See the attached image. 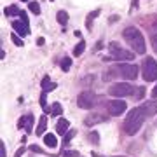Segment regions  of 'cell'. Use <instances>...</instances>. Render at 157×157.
Returning a JSON list of instances; mask_svg holds the SVG:
<instances>
[{"label": "cell", "mask_w": 157, "mask_h": 157, "mask_svg": "<svg viewBox=\"0 0 157 157\" xmlns=\"http://www.w3.org/2000/svg\"><path fill=\"white\" fill-rule=\"evenodd\" d=\"M145 112L141 110V107H136L133 108L131 112L128 113V117L124 121V131L128 133V135H136L140 128L143 126V121H145Z\"/></svg>", "instance_id": "cell-1"}, {"label": "cell", "mask_w": 157, "mask_h": 157, "mask_svg": "<svg viewBox=\"0 0 157 157\" xmlns=\"http://www.w3.org/2000/svg\"><path fill=\"white\" fill-rule=\"evenodd\" d=\"M122 37H124V40L131 45V49L135 51L136 54H143V52H145V39H143V35L140 33L138 28H135V26L126 28Z\"/></svg>", "instance_id": "cell-2"}, {"label": "cell", "mask_w": 157, "mask_h": 157, "mask_svg": "<svg viewBox=\"0 0 157 157\" xmlns=\"http://www.w3.org/2000/svg\"><path fill=\"white\" fill-rule=\"evenodd\" d=\"M141 73H143V78L147 82H154L157 80V61L154 58L147 56L141 63Z\"/></svg>", "instance_id": "cell-3"}, {"label": "cell", "mask_w": 157, "mask_h": 157, "mask_svg": "<svg viewBox=\"0 0 157 157\" xmlns=\"http://www.w3.org/2000/svg\"><path fill=\"white\" fill-rule=\"evenodd\" d=\"M108 51H110V54H112L113 59H126V61H129V59H135L133 51L122 49L117 42H110V44H108Z\"/></svg>", "instance_id": "cell-4"}, {"label": "cell", "mask_w": 157, "mask_h": 157, "mask_svg": "<svg viewBox=\"0 0 157 157\" xmlns=\"http://www.w3.org/2000/svg\"><path fill=\"white\" fill-rule=\"evenodd\" d=\"M133 86L128 84V82H117V84L110 86L108 89V94L112 96H117V98H122V96H131L133 94Z\"/></svg>", "instance_id": "cell-5"}, {"label": "cell", "mask_w": 157, "mask_h": 157, "mask_svg": "<svg viewBox=\"0 0 157 157\" xmlns=\"http://www.w3.org/2000/svg\"><path fill=\"white\" fill-rule=\"evenodd\" d=\"M96 94L93 93V91H84V93H80L77 98V105L80 108H84V110H89V108L94 107V103H96Z\"/></svg>", "instance_id": "cell-6"}, {"label": "cell", "mask_w": 157, "mask_h": 157, "mask_svg": "<svg viewBox=\"0 0 157 157\" xmlns=\"http://www.w3.org/2000/svg\"><path fill=\"white\" fill-rule=\"evenodd\" d=\"M126 103H124L122 100H113V101H108L107 103V110L110 115H113V117H119L121 113L126 112Z\"/></svg>", "instance_id": "cell-7"}, {"label": "cell", "mask_w": 157, "mask_h": 157, "mask_svg": "<svg viewBox=\"0 0 157 157\" xmlns=\"http://www.w3.org/2000/svg\"><path fill=\"white\" fill-rule=\"evenodd\" d=\"M117 70L124 78H136V75H138V65H135V63L121 65V67H117Z\"/></svg>", "instance_id": "cell-8"}, {"label": "cell", "mask_w": 157, "mask_h": 157, "mask_svg": "<svg viewBox=\"0 0 157 157\" xmlns=\"http://www.w3.org/2000/svg\"><path fill=\"white\" fill-rule=\"evenodd\" d=\"M12 28H14V32H16V33L21 35V37H25V35L30 33L28 17H26V14H25V12H21V21H14V23H12Z\"/></svg>", "instance_id": "cell-9"}, {"label": "cell", "mask_w": 157, "mask_h": 157, "mask_svg": "<svg viewBox=\"0 0 157 157\" xmlns=\"http://www.w3.org/2000/svg\"><path fill=\"white\" fill-rule=\"evenodd\" d=\"M141 110L145 112L147 117L155 115V113H157V101L152 100V101H147V103H143V105H141Z\"/></svg>", "instance_id": "cell-10"}, {"label": "cell", "mask_w": 157, "mask_h": 157, "mask_svg": "<svg viewBox=\"0 0 157 157\" xmlns=\"http://www.w3.org/2000/svg\"><path fill=\"white\" fill-rule=\"evenodd\" d=\"M32 126H33V117L32 115H25V117L19 119V122H17V128L19 129H25L26 133H32Z\"/></svg>", "instance_id": "cell-11"}, {"label": "cell", "mask_w": 157, "mask_h": 157, "mask_svg": "<svg viewBox=\"0 0 157 157\" xmlns=\"http://www.w3.org/2000/svg\"><path fill=\"white\" fill-rule=\"evenodd\" d=\"M103 121H105V117H103L101 113H89V115H87V117L84 119L86 126H94V124L103 122Z\"/></svg>", "instance_id": "cell-12"}, {"label": "cell", "mask_w": 157, "mask_h": 157, "mask_svg": "<svg viewBox=\"0 0 157 157\" xmlns=\"http://www.w3.org/2000/svg\"><path fill=\"white\" fill-rule=\"evenodd\" d=\"M70 128V122H68L67 119H59L58 121V124H56V131H58V135H65L67 133V129Z\"/></svg>", "instance_id": "cell-13"}, {"label": "cell", "mask_w": 157, "mask_h": 157, "mask_svg": "<svg viewBox=\"0 0 157 157\" xmlns=\"http://www.w3.org/2000/svg\"><path fill=\"white\" fill-rule=\"evenodd\" d=\"M45 128H47V117H45V115H42V117L39 119V126H37V129H35V135L42 136L45 133Z\"/></svg>", "instance_id": "cell-14"}, {"label": "cell", "mask_w": 157, "mask_h": 157, "mask_svg": "<svg viewBox=\"0 0 157 157\" xmlns=\"http://www.w3.org/2000/svg\"><path fill=\"white\" fill-rule=\"evenodd\" d=\"M44 143L47 147H51V148H54V147L58 145V140L54 135H51V133H47V135H44Z\"/></svg>", "instance_id": "cell-15"}, {"label": "cell", "mask_w": 157, "mask_h": 157, "mask_svg": "<svg viewBox=\"0 0 157 157\" xmlns=\"http://www.w3.org/2000/svg\"><path fill=\"white\" fill-rule=\"evenodd\" d=\"M42 89H44V93H49V91L56 89V84H54V82H51L49 77H44V78H42Z\"/></svg>", "instance_id": "cell-16"}, {"label": "cell", "mask_w": 157, "mask_h": 157, "mask_svg": "<svg viewBox=\"0 0 157 157\" xmlns=\"http://www.w3.org/2000/svg\"><path fill=\"white\" fill-rule=\"evenodd\" d=\"M4 14H6V16H21V11H19L16 6H9V7L4 9Z\"/></svg>", "instance_id": "cell-17"}, {"label": "cell", "mask_w": 157, "mask_h": 157, "mask_svg": "<svg viewBox=\"0 0 157 157\" xmlns=\"http://www.w3.org/2000/svg\"><path fill=\"white\" fill-rule=\"evenodd\" d=\"M56 19H58V23H59L61 26H65V25L68 23V12L67 11H59L56 14Z\"/></svg>", "instance_id": "cell-18"}, {"label": "cell", "mask_w": 157, "mask_h": 157, "mask_svg": "<svg viewBox=\"0 0 157 157\" xmlns=\"http://www.w3.org/2000/svg\"><path fill=\"white\" fill-rule=\"evenodd\" d=\"M98 14H100V9H96V11H93L89 14V16H87V19H86V26H87V30H91V26H93V19H94L96 16H98Z\"/></svg>", "instance_id": "cell-19"}, {"label": "cell", "mask_w": 157, "mask_h": 157, "mask_svg": "<svg viewBox=\"0 0 157 157\" xmlns=\"http://www.w3.org/2000/svg\"><path fill=\"white\" fill-rule=\"evenodd\" d=\"M84 49H86V42H84V40H80V42L75 45V49H73V54H75V56H80V54L84 52Z\"/></svg>", "instance_id": "cell-20"}, {"label": "cell", "mask_w": 157, "mask_h": 157, "mask_svg": "<svg viewBox=\"0 0 157 157\" xmlns=\"http://www.w3.org/2000/svg\"><path fill=\"white\" fill-rule=\"evenodd\" d=\"M61 112H63V107L59 105V103H58V101L51 105V113H52V115H59Z\"/></svg>", "instance_id": "cell-21"}, {"label": "cell", "mask_w": 157, "mask_h": 157, "mask_svg": "<svg viewBox=\"0 0 157 157\" xmlns=\"http://www.w3.org/2000/svg\"><path fill=\"white\" fill-rule=\"evenodd\" d=\"M28 9L33 12L35 16H39V14H40V6H39V2H30V4H28Z\"/></svg>", "instance_id": "cell-22"}, {"label": "cell", "mask_w": 157, "mask_h": 157, "mask_svg": "<svg viewBox=\"0 0 157 157\" xmlns=\"http://www.w3.org/2000/svg\"><path fill=\"white\" fill-rule=\"evenodd\" d=\"M70 67H72V59H70V58H63L61 59V70L63 72H68Z\"/></svg>", "instance_id": "cell-23"}, {"label": "cell", "mask_w": 157, "mask_h": 157, "mask_svg": "<svg viewBox=\"0 0 157 157\" xmlns=\"http://www.w3.org/2000/svg\"><path fill=\"white\" fill-rule=\"evenodd\" d=\"M75 135H77V131H75V129H72V131H70V133H67V136L63 138V143H65V145H68V143H70V140H72Z\"/></svg>", "instance_id": "cell-24"}, {"label": "cell", "mask_w": 157, "mask_h": 157, "mask_svg": "<svg viewBox=\"0 0 157 157\" xmlns=\"http://www.w3.org/2000/svg\"><path fill=\"white\" fill-rule=\"evenodd\" d=\"M89 141H93L94 145H98V143H100V136H98V133H96V131H93V133H91Z\"/></svg>", "instance_id": "cell-25"}, {"label": "cell", "mask_w": 157, "mask_h": 157, "mask_svg": "<svg viewBox=\"0 0 157 157\" xmlns=\"http://www.w3.org/2000/svg\"><path fill=\"white\" fill-rule=\"evenodd\" d=\"M11 39H12V42H14V44H16L17 47H23V40L19 39V37H17L16 33H12V35H11Z\"/></svg>", "instance_id": "cell-26"}, {"label": "cell", "mask_w": 157, "mask_h": 157, "mask_svg": "<svg viewBox=\"0 0 157 157\" xmlns=\"http://www.w3.org/2000/svg\"><path fill=\"white\" fill-rule=\"evenodd\" d=\"M143 94H145V89H143V87H138V89H136L135 98H136V100H141V98H143Z\"/></svg>", "instance_id": "cell-27"}, {"label": "cell", "mask_w": 157, "mask_h": 157, "mask_svg": "<svg viewBox=\"0 0 157 157\" xmlns=\"http://www.w3.org/2000/svg\"><path fill=\"white\" fill-rule=\"evenodd\" d=\"M150 40H152V47H154V51L157 52V33H154L150 37Z\"/></svg>", "instance_id": "cell-28"}, {"label": "cell", "mask_w": 157, "mask_h": 157, "mask_svg": "<svg viewBox=\"0 0 157 157\" xmlns=\"http://www.w3.org/2000/svg\"><path fill=\"white\" fill-rule=\"evenodd\" d=\"M63 157H77V152L75 150H67L63 154Z\"/></svg>", "instance_id": "cell-29"}, {"label": "cell", "mask_w": 157, "mask_h": 157, "mask_svg": "<svg viewBox=\"0 0 157 157\" xmlns=\"http://www.w3.org/2000/svg\"><path fill=\"white\" fill-rule=\"evenodd\" d=\"M0 157H6V143L0 141Z\"/></svg>", "instance_id": "cell-30"}, {"label": "cell", "mask_w": 157, "mask_h": 157, "mask_svg": "<svg viewBox=\"0 0 157 157\" xmlns=\"http://www.w3.org/2000/svg\"><path fill=\"white\" fill-rule=\"evenodd\" d=\"M30 150H32V152H39V154H42V148H40V147H37V145H32V147H30Z\"/></svg>", "instance_id": "cell-31"}, {"label": "cell", "mask_w": 157, "mask_h": 157, "mask_svg": "<svg viewBox=\"0 0 157 157\" xmlns=\"http://www.w3.org/2000/svg\"><path fill=\"white\" fill-rule=\"evenodd\" d=\"M152 98H154V100L157 98V86L154 87V89H152Z\"/></svg>", "instance_id": "cell-32"}, {"label": "cell", "mask_w": 157, "mask_h": 157, "mask_svg": "<svg viewBox=\"0 0 157 157\" xmlns=\"http://www.w3.org/2000/svg\"><path fill=\"white\" fill-rule=\"evenodd\" d=\"M23 152H25V148H19V150L16 152V157H21V155H23Z\"/></svg>", "instance_id": "cell-33"}, {"label": "cell", "mask_w": 157, "mask_h": 157, "mask_svg": "<svg viewBox=\"0 0 157 157\" xmlns=\"http://www.w3.org/2000/svg\"><path fill=\"white\" fill-rule=\"evenodd\" d=\"M117 19H119V16H110V19H108V21L113 23V21H117Z\"/></svg>", "instance_id": "cell-34"}, {"label": "cell", "mask_w": 157, "mask_h": 157, "mask_svg": "<svg viewBox=\"0 0 157 157\" xmlns=\"http://www.w3.org/2000/svg\"><path fill=\"white\" fill-rule=\"evenodd\" d=\"M136 6H138V0H133V4H131V9H136Z\"/></svg>", "instance_id": "cell-35"}, {"label": "cell", "mask_w": 157, "mask_h": 157, "mask_svg": "<svg viewBox=\"0 0 157 157\" xmlns=\"http://www.w3.org/2000/svg\"><path fill=\"white\" fill-rule=\"evenodd\" d=\"M23 2H28V0H23Z\"/></svg>", "instance_id": "cell-36"}]
</instances>
